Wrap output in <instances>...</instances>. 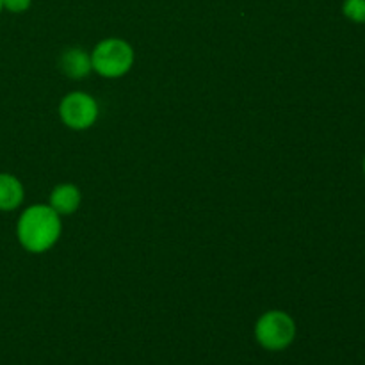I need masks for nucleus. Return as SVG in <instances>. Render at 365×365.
Listing matches in <instances>:
<instances>
[{"instance_id": "nucleus-7", "label": "nucleus", "mask_w": 365, "mask_h": 365, "mask_svg": "<svg viewBox=\"0 0 365 365\" xmlns=\"http://www.w3.org/2000/svg\"><path fill=\"white\" fill-rule=\"evenodd\" d=\"M24 185L14 175L0 173V210L9 212L24 202Z\"/></svg>"}, {"instance_id": "nucleus-5", "label": "nucleus", "mask_w": 365, "mask_h": 365, "mask_svg": "<svg viewBox=\"0 0 365 365\" xmlns=\"http://www.w3.org/2000/svg\"><path fill=\"white\" fill-rule=\"evenodd\" d=\"M59 68L66 77L84 78L93 71L91 53L84 48H68L61 53Z\"/></svg>"}, {"instance_id": "nucleus-9", "label": "nucleus", "mask_w": 365, "mask_h": 365, "mask_svg": "<svg viewBox=\"0 0 365 365\" xmlns=\"http://www.w3.org/2000/svg\"><path fill=\"white\" fill-rule=\"evenodd\" d=\"M4 9L11 11V13H25L31 7L32 0H2Z\"/></svg>"}, {"instance_id": "nucleus-1", "label": "nucleus", "mask_w": 365, "mask_h": 365, "mask_svg": "<svg viewBox=\"0 0 365 365\" xmlns=\"http://www.w3.org/2000/svg\"><path fill=\"white\" fill-rule=\"evenodd\" d=\"M16 235L29 253L48 252L61 235V216L50 205L27 207L18 220Z\"/></svg>"}, {"instance_id": "nucleus-4", "label": "nucleus", "mask_w": 365, "mask_h": 365, "mask_svg": "<svg viewBox=\"0 0 365 365\" xmlns=\"http://www.w3.org/2000/svg\"><path fill=\"white\" fill-rule=\"evenodd\" d=\"M59 116L68 128L86 130L93 127L98 118V103L84 91L68 93L59 106Z\"/></svg>"}, {"instance_id": "nucleus-8", "label": "nucleus", "mask_w": 365, "mask_h": 365, "mask_svg": "<svg viewBox=\"0 0 365 365\" xmlns=\"http://www.w3.org/2000/svg\"><path fill=\"white\" fill-rule=\"evenodd\" d=\"M342 13L355 24H365V0H344Z\"/></svg>"}, {"instance_id": "nucleus-2", "label": "nucleus", "mask_w": 365, "mask_h": 365, "mask_svg": "<svg viewBox=\"0 0 365 365\" xmlns=\"http://www.w3.org/2000/svg\"><path fill=\"white\" fill-rule=\"evenodd\" d=\"M298 328L296 321L284 310H267L257 319L255 339L266 351L278 353L294 342Z\"/></svg>"}, {"instance_id": "nucleus-10", "label": "nucleus", "mask_w": 365, "mask_h": 365, "mask_svg": "<svg viewBox=\"0 0 365 365\" xmlns=\"http://www.w3.org/2000/svg\"><path fill=\"white\" fill-rule=\"evenodd\" d=\"M2 9H4V4H2V0H0V13H2Z\"/></svg>"}, {"instance_id": "nucleus-3", "label": "nucleus", "mask_w": 365, "mask_h": 365, "mask_svg": "<svg viewBox=\"0 0 365 365\" xmlns=\"http://www.w3.org/2000/svg\"><path fill=\"white\" fill-rule=\"evenodd\" d=\"M93 70L106 78H118L128 73L134 64V50L125 39H102L91 52Z\"/></svg>"}, {"instance_id": "nucleus-6", "label": "nucleus", "mask_w": 365, "mask_h": 365, "mask_svg": "<svg viewBox=\"0 0 365 365\" xmlns=\"http://www.w3.org/2000/svg\"><path fill=\"white\" fill-rule=\"evenodd\" d=\"M82 202V192L77 185L73 184H59L53 187L50 192V203L48 205L56 210L59 216H70V214L77 212Z\"/></svg>"}, {"instance_id": "nucleus-11", "label": "nucleus", "mask_w": 365, "mask_h": 365, "mask_svg": "<svg viewBox=\"0 0 365 365\" xmlns=\"http://www.w3.org/2000/svg\"><path fill=\"white\" fill-rule=\"evenodd\" d=\"M364 173H365V159H364Z\"/></svg>"}]
</instances>
